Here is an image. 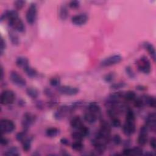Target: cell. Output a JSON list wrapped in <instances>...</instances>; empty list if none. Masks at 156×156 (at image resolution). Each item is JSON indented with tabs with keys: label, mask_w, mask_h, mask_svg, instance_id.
Returning <instances> with one entry per match:
<instances>
[{
	"label": "cell",
	"mask_w": 156,
	"mask_h": 156,
	"mask_svg": "<svg viewBox=\"0 0 156 156\" xmlns=\"http://www.w3.org/2000/svg\"><path fill=\"white\" fill-rule=\"evenodd\" d=\"M138 69L144 74H149L151 71V65L146 56H142L136 62Z\"/></svg>",
	"instance_id": "6da1fadb"
},
{
	"label": "cell",
	"mask_w": 156,
	"mask_h": 156,
	"mask_svg": "<svg viewBox=\"0 0 156 156\" xmlns=\"http://www.w3.org/2000/svg\"><path fill=\"white\" fill-rule=\"evenodd\" d=\"M110 133H111L110 125L107 121L102 120L101 121L100 129L96 133V136L108 141L110 137Z\"/></svg>",
	"instance_id": "7a4b0ae2"
},
{
	"label": "cell",
	"mask_w": 156,
	"mask_h": 156,
	"mask_svg": "<svg viewBox=\"0 0 156 156\" xmlns=\"http://www.w3.org/2000/svg\"><path fill=\"white\" fill-rule=\"evenodd\" d=\"M8 25L9 27L16 32L24 33L26 31V26L22 20L18 17H15L8 20Z\"/></svg>",
	"instance_id": "3957f363"
},
{
	"label": "cell",
	"mask_w": 156,
	"mask_h": 156,
	"mask_svg": "<svg viewBox=\"0 0 156 156\" xmlns=\"http://www.w3.org/2000/svg\"><path fill=\"white\" fill-rule=\"evenodd\" d=\"M37 16V4L32 2L29 6L26 13V20L27 23L30 25H32L35 23Z\"/></svg>",
	"instance_id": "277c9868"
},
{
	"label": "cell",
	"mask_w": 156,
	"mask_h": 156,
	"mask_svg": "<svg viewBox=\"0 0 156 156\" xmlns=\"http://www.w3.org/2000/svg\"><path fill=\"white\" fill-rule=\"evenodd\" d=\"M15 129V123L9 119H1L0 121V130L1 135L10 133Z\"/></svg>",
	"instance_id": "5b68a950"
},
{
	"label": "cell",
	"mask_w": 156,
	"mask_h": 156,
	"mask_svg": "<svg viewBox=\"0 0 156 156\" xmlns=\"http://www.w3.org/2000/svg\"><path fill=\"white\" fill-rule=\"evenodd\" d=\"M15 94L10 90H5L3 91L1 94V103L4 105H7L12 104L15 100Z\"/></svg>",
	"instance_id": "8992f818"
},
{
	"label": "cell",
	"mask_w": 156,
	"mask_h": 156,
	"mask_svg": "<svg viewBox=\"0 0 156 156\" xmlns=\"http://www.w3.org/2000/svg\"><path fill=\"white\" fill-rule=\"evenodd\" d=\"M36 116L30 113V112H26L22 118L21 124L24 130L27 131L35 123L36 121Z\"/></svg>",
	"instance_id": "52a82bcc"
},
{
	"label": "cell",
	"mask_w": 156,
	"mask_h": 156,
	"mask_svg": "<svg viewBox=\"0 0 156 156\" xmlns=\"http://www.w3.org/2000/svg\"><path fill=\"white\" fill-rule=\"evenodd\" d=\"M11 82L18 87H24L26 85V79L16 71H12L10 73Z\"/></svg>",
	"instance_id": "ba28073f"
},
{
	"label": "cell",
	"mask_w": 156,
	"mask_h": 156,
	"mask_svg": "<svg viewBox=\"0 0 156 156\" xmlns=\"http://www.w3.org/2000/svg\"><path fill=\"white\" fill-rule=\"evenodd\" d=\"M122 60V57L119 54H115L105 58L101 62V65L102 66H110L118 64Z\"/></svg>",
	"instance_id": "9c48e42d"
},
{
	"label": "cell",
	"mask_w": 156,
	"mask_h": 156,
	"mask_svg": "<svg viewBox=\"0 0 156 156\" xmlns=\"http://www.w3.org/2000/svg\"><path fill=\"white\" fill-rule=\"evenodd\" d=\"M57 91L59 93L66 95V96H74L79 93V89L77 87L69 86V85H63L57 87Z\"/></svg>",
	"instance_id": "30bf717a"
},
{
	"label": "cell",
	"mask_w": 156,
	"mask_h": 156,
	"mask_svg": "<svg viewBox=\"0 0 156 156\" xmlns=\"http://www.w3.org/2000/svg\"><path fill=\"white\" fill-rule=\"evenodd\" d=\"M148 131L147 127L144 124L140 129L139 135L137 139V143L140 146H144L148 140Z\"/></svg>",
	"instance_id": "8fae6325"
},
{
	"label": "cell",
	"mask_w": 156,
	"mask_h": 156,
	"mask_svg": "<svg viewBox=\"0 0 156 156\" xmlns=\"http://www.w3.org/2000/svg\"><path fill=\"white\" fill-rule=\"evenodd\" d=\"M136 130L135 121H125L122 126V131L126 136H130L133 135Z\"/></svg>",
	"instance_id": "7c38bea8"
},
{
	"label": "cell",
	"mask_w": 156,
	"mask_h": 156,
	"mask_svg": "<svg viewBox=\"0 0 156 156\" xmlns=\"http://www.w3.org/2000/svg\"><path fill=\"white\" fill-rule=\"evenodd\" d=\"M72 112V110L70 107L67 105H63L60 107L54 113V117L56 120H62L69 112Z\"/></svg>",
	"instance_id": "4fadbf2b"
},
{
	"label": "cell",
	"mask_w": 156,
	"mask_h": 156,
	"mask_svg": "<svg viewBox=\"0 0 156 156\" xmlns=\"http://www.w3.org/2000/svg\"><path fill=\"white\" fill-rule=\"evenodd\" d=\"M88 16L85 13L74 15L71 18V23L77 26H83L88 21Z\"/></svg>",
	"instance_id": "5bb4252c"
},
{
	"label": "cell",
	"mask_w": 156,
	"mask_h": 156,
	"mask_svg": "<svg viewBox=\"0 0 156 156\" xmlns=\"http://www.w3.org/2000/svg\"><path fill=\"white\" fill-rule=\"evenodd\" d=\"M145 125L147 127L149 130H151L152 132L155 131L156 129V115L155 112L149 113L146 119Z\"/></svg>",
	"instance_id": "9a60e30c"
},
{
	"label": "cell",
	"mask_w": 156,
	"mask_h": 156,
	"mask_svg": "<svg viewBox=\"0 0 156 156\" xmlns=\"http://www.w3.org/2000/svg\"><path fill=\"white\" fill-rule=\"evenodd\" d=\"M88 112L94 114L98 119H99L102 116L101 109L100 105L96 102H91L88 104Z\"/></svg>",
	"instance_id": "2e32d148"
},
{
	"label": "cell",
	"mask_w": 156,
	"mask_h": 156,
	"mask_svg": "<svg viewBox=\"0 0 156 156\" xmlns=\"http://www.w3.org/2000/svg\"><path fill=\"white\" fill-rule=\"evenodd\" d=\"M18 13L16 10H7L4 11L1 15V21H3L5 20H9L12 18L18 17Z\"/></svg>",
	"instance_id": "e0dca14e"
},
{
	"label": "cell",
	"mask_w": 156,
	"mask_h": 156,
	"mask_svg": "<svg viewBox=\"0 0 156 156\" xmlns=\"http://www.w3.org/2000/svg\"><path fill=\"white\" fill-rule=\"evenodd\" d=\"M143 48L146 50H147V52L149 53V54L150 55V56L151 57V58L154 60V62H155L156 52H155V47L154 46V45L149 41H144L143 43Z\"/></svg>",
	"instance_id": "ac0fdd59"
},
{
	"label": "cell",
	"mask_w": 156,
	"mask_h": 156,
	"mask_svg": "<svg viewBox=\"0 0 156 156\" xmlns=\"http://www.w3.org/2000/svg\"><path fill=\"white\" fill-rule=\"evenodd\" d=\"M8 35L9 38L12 43L13 45L14 46H18L20 43V37L18 35V34L16 33V31L12 29H9L8 31Z\"/></svg>",
	"instance_id": "d6986e66"
},
{
	"label": "cell",
	"mask_w": 156,
	"mask_h": 156,
	"mask_svg": "<svg viewBox=\"0 0 156 156\" xmlns=\"http://www.w3.org/2000/svg\"><path fill=\"white\" fill-rule=\"evenodd\" d=\"M15 63L18 67L24 69L26 67L29 65V61L28 58L24 56H19L16 58Z\"/></svg>",
	"instance_id": "ffe728a7"
},
{
	"label": "cell",
	"mask_w": 156,
	"mask_h": 156,
	"mask_svg": "<svg viewBox=\"0 0 156 156\" xmlns=\"http://www.w3.org/2000/svg\"><path fill=\"white\" fill-rule=\"evenodd\" d=\"M70 126L75 129H77L79 130L83 126V123L82 122V119L78 116H74L73 117L71 121H70Z\"/></svg>",
	"instance_id": "44dd1931"
},
{
	"label": "cell",
	"mask_w": 156,
	"mask_h": 156,
	"mask_svg": "<svg viewBox=\"0 0 156 156\" xmlns=\"http://www.w3.org/2000/svg\"><path fill=\"white\" fill-rule=\"evenodd\" d=\"M83 119L87 122H88V124H94L97 119H98V118L93 113H91V112H86L84 115H83Z\"/></svg>",
	"instance_id": "7402d4cb"
},
{
	"label": "cell",
	"mask_w": 156,
	"mask_h": 156,
	"mask_svg": "<svg viewBox=\"0 0 156 156\" xmlns=\"http://www.w3.org/2000/svg\"><path fill=\"white\" fill-rule=\"evenodd\" d=\"M26 92L27 95L29 98H30L32 99H36L38 98V94H39L38 90L36 88L32 87L27 88Z\"/></svg>",
	"instance_id": "603a6c76"
},
{
	"label": "cell",
	"mask_w": 156,
	"mask_h": 156,
	"mask_svg": "<svg viewBox=\"0 0 156 156\" xmlns=\"http://www.w3.org/2000/svg\"><path fill=\"white\" fill-rule=\"evenodd\" d=\"M144 101V104L151 107V108H155V98L154 96H147L144 95L143 96Z\"/></svg>",
	"instance_id": "cb8c5ba5"
},
{
	"label": "cell",
	"mask_w": 156,
	"mask_h": 156,
	"mask_svg": "<svg viewBox=\"0 0 156 156\" xmlns=\"http://www.w3.org/2000/svg\"><path fill=\"white\" fill-rule=\"evenodd\" d=\"M4 155L7 156H19L20 155V152L17 147L12 146L4 152Z\"/></svg>",
	"instance_id": "d4e9b609"
},
{
	"label": "cell",
	"mask_w": 156,
	"mask_h": 156,
	"mask_svg": "<svg viewBox=\"0 0 156 156\" xmlns=\"http://www.w3.org/2000/svg\"><path fill=\"white\" fill-rule=\"evenodd\" d=\"M60 133V130L55 127H49L46 130V135L49 138L56 137Z\"/></svg>",
	"instance_id": "484cf974"
},
{
	"label": "cell",
	"mask_w": 156,
	"mask_h": 156,
	"mask_svg": "<svg viewBox=\"0 0 156 156\" xmlns=\"http://www.w3.org/2000/svg\"><path fill=\"white\" fill-rule=\"evenodd\" d=\"M32 137H27L26 140H24L21 143H22V147H23V150L27 152L29 151L31 149V146H32Z\"/></svg>",
	"instance_id": "4316f807"
},
{
	"label": "cell",
	"mask_w": 156,
	"mask_h": 156,
	"mask_svg": "<svg viewBox=\"0 0 156 156\" xmlns=\"http://www.w3.org/2000/svg\"><path fill=\"white\" fill-rule=\"evenodd\" d=\"M68 10L65 5H62L59 9V17L62 20H66L68 16Z\"/></svg>",
	"instance_id": "83f0119b"
},
{
	"label": "cell",
	"mask_w": 156,
	"mask_h": 156,
	"mask_svg": "<svg viewBox=\"0 0 156 156\" xmlns=\"http://www.w3.org/2000/svg\"><path fill=\"white\" fill-rule=\"evenodd\" d=\"M23 70L26 73V74L27 75V76H29L30 78H34L38 74L37 70L35 68L30 66V65L26 67Z\"/></svg>",
	"instance_id": "f1b7e54d"
},
{
	"label": "cell",
	"mask_w": 156,
	"mask_h": 156,
	"mask_svg": "<svg viewBox=\"0 0 156 156\" xmlns=\"http://www.w3.org/2000/svg\"><path fill=\"white\" fill-rule=\"evenodd\" d=\"M136 98V94L133 91L129 90L124 93L123 99H124L127 101H133Z\"/></svg>",
	"instance_id": "f546056e"
},
{
	"label": "cell",
	"mask_w": 156,
	"mask_h": 156,
	"mask_svg": "<svg viewBox=\"0 0 156 156\" xmlns=\"http://www.w3.org/2000/svg\"><path fill=\"white\" fill-rule=\"evenodd\" d=\"M71 148L77 152L81 151L83 149V144L81 141H75L71 144Z\"/></svg>",
	"instance_id": "4dcf8cb0"
},
{
	"label": "cell",
	"mask_w": 156,
	"mask_h": 156,
	"mask_svg": "<svg viewBox=\"0 0 156 156\" xmlns=\"http://www.w3.org/2000/svg\"><path fill=\"white\" fill-rule=\"evenodd\" d=\"M27 131L26 130H23L22 132H18L16 135V140L19 141L22 143L24 140H26L27 138Z\"/></svg>",
	"instance_id": "1f68e13d"
},
{
	"label": "cell",
	"mask_w": 156,
	"mask_h": 156,
	"mask_svg": "<svg viewBox=\"0 0 156 156\" xmlns=\"http://www.w3.org/2000/svg\"><path fill=\"white\" fill-rule=\"evenodd\" d=\"M133 102H134L133 104H134L135 107H136L137 108H141L145 105L143 96L140 97V98L136 97L135 99V100L133 101Z\"/></svg>",
	"instance_id": "d6a6232c"
},
{
	"label": "cell",
	"mask_w": 156,
	"mask_h": 156,
	"mask_svg": "<svg viewBox=\"0 0 156 156\" xmlns=\"http://www.w3.org/2000/svg\"><path fill=\"white\" fill-rule=\"evenodd\" d=\"M25 4H26V1L23 0H17L13 2V5L16 10H21L23 8V7L25 5Z\"/></svg>",
	"instance_id": "836d02e7"
},
{
	"label": "cell",
	"mask_w": 156,
	"mask_h": 156,
	"mask_svg": "<svg viewBox=\"0 0 156 156\" xmlns=\"http://www.w3.org/2000/svg\"><path fill=\"white\" fill-rule=\"evenodd\" d=\"M71 136L73 139H74L75 141H82V140L84 138V136L82 135V134L78 130L74 132L71 133Z\"/></svg>",
	"instance_id": "e575fe53"
},
{
	"label": "cell",
	"mask_w": 156,
	"mask_h": 156,
	"mask_svg": "<svg viewBox=\"0 0 156 156\" xmlns=\"http://www.w3.org/2000/svg\"><path fill=\"white\" fill-rule=\"evenodd\" d=\"M115 78V74L114 73H109L105 74L104 77V80L105 82L112 83Z\"/></svg>",
	"instance_id": "d590c367"
},
{
	"label": "cell",
	"mask_w": 156,
	"mask_h": 156,
	"mask_svg": "<svg viewBox=\"0 0 156 156\" xmlns=\"http://www.w3.org/2000/svg\"><path fill=\"white\" fill-rule=\"evenodd\" d=\"M126 86V83L125 82H118V83H112L111 85H110V88L112 89V90H119L120 88H124V87Z\"/></svg>",
	"instance_id": "8d00e7d4"
},
{
	"label": "cell",
	"mask_w": 156,
	"mask_h": 156,
	"mask_svg": "<svg viewBox=\"0 0 156 156\" xmlns=\"http://www.w3.org/2000/svg\"><path fill=\"white\" fill-rule=\"evenodd\" d=\"M49 83L53 87H58L60 84V79L57 77H52L49 80Z\"/></svg>",
	"instance_id": "74e56055"
},
{
	"label": "cell",
	"mask_w": 156,
	"mask_h": 156,
	"mask_svg": "<svg viewBox=\"0 0 156 156\" xmlns=\"http://www.w3.org/2000/svg\"><path fill=\"white\" fill-rule=\"evenodd\" d=\"M125 71L126 73V74L130 78V79H134L136 77L135 73L134 71L133 70L132 68L130 66H127L125 68Z\"/></svg>",
	"instance_id": "f35d334b"
},
{
	"label": "cell",
	"mask_w": 156,
	"mask_h": 156,
	"mask_svg": "<svg viewBox=\"0 0 156 156\" xmlns=\"http://www.w3.org/2000/svg\"><path fill=\"white\" fill-rule=\"evenodd\" d=\"M143 154V151L140 147H135L131 149V155H141Z\"/></svg>",
	"instance_id": "ab89813d"
},
{
	"label": "cell",
	"mask_w": 156,
	"mask_h": 156,
	"mask_svg": "<svg viewBox=\"0 0 156 156\" xmlns=\"http://www.w3.org/2000/svg\"><path fill=\"white\" fill-rule=\"evenodd\" d=\"M111 125L113 127L118 128V127H119L121 126V121L119 120V119L118 117L112 118L111 119Z\"/></svg>",
	"instance_id": "60d3db41"
},
{
	"label": "cell",
	"mask_w": 156,
	"mask_h": 156,
	"mask_svg": "<svg viewBox=\"0 0 156 156\" xmlns=\"http://www.w3.org/2000/svg\"><path fill=\"white\" fill-rule=\"evenodd\" d=\"M78 130L82 134V135L84 136V138L86 137V136H88L89 135V134H90V130H89V129L87 127H86L85 126H84V125Z\"/></svg>",
	"instance_id": "b9f144b4"
},
{
	"label": "cell",
	"mask_w": 156,
	"mask_h": 156,
	"mask_svg": "<svg viewBox=\"0 0 156 156\" xmlns=\"http://www.w3.org/2000/svg\"><path fill=\"white\" fill-rule=\"evenodd\" d=\"M112 141H113V143L115 144V145H119L121 143H122V140H121V136L118 135V134H116L115 135H113V138H112Z\"/></svg>",
	"instance_id": "7bdbcfd3"
},
{
	"label": "cell",
	"mask_w": 156,
	"mask_h": 156,
	"mask_svg": "<svg viewBox=\"0 0 156 156\" xmlns=\"http://www.w3.org/2000/svg\"><path fill=\"white\" fill-rule=\"evenodd\" d=\"M68 5L71 9H77L80 6V1L77 0L71 1L69 2Z\"/></svg>",
	"instance_id": "ee69618b"
},
{
	"label": "cell",
	"mask_w": 156,
	"mask_h": 156,
	"mask_svg": "<svg viewBox=\"0 0 156 156\" xmlns=\"http://www.w3.org/2000/svg\"><path fill=\"white\" fill-rule=\"evenodd\" d=\"M1 46H0V53H1V55H2L6 48V43H5V41L4 40V38L1 37Z\"/></svg>",
	"instance_id": "f6af8a7d"
},
{
	"label": "cell",
	"mask_w": 156,
	"mask_h": 156,
	"mask_svg": "<svg viewBox=\"0 0 156 156\" xmlns=\"http://www.w3.org/2000/svg\"><path fill=\"white\" fill-rule=\"evenodd\" d=\"M44 94H45L46 96L49 97V98H52L53 96L54 95V93L52 92V91L51 89L48 88L44 89Z\"/></svg>",
	"instance_id": "bcb514c9"
},
{
	"label": "cell",
	"mask_w": 156,
	"mask_h": 156,
	"mask_svg": "<svg viewBox=\"0 0 156 156\" xmlns=\"http://www.w3.org/2000/svg\"><path fill=\"white\" fill-rule=\"evenodd\" d=\"M150 146L153 150H155L156 148V139L155 137H152L150 140Z\"/></svg>",
	"instance_id": "7dc6e473"
},
{
	"label": "cell",
	"mask_w": 156,
	"mask_h": 156,
	"mask_svg": "<svg viewBox=\"0 0 156 156\" xmlns=\"http://www.w3.org/2000/svg\"><path fill=\"white\" fill-rule=\"evenodd\" d=\"M1 145H3V146H6L9 144V140L5 136H4L2 135H1Z\"/></svg>",
	"instance_id": "c3c4849f"
},
{
	"label": "cell",
	"mask_w": 156,
	"mask_h": 156,
	"mask_svg": "<svg viewBox=\"0 0 156 156\" xmlns=\"http://www.w3.org/2000/svg\"><path fill=\"white\" fill-rule=\"evenodd\" d=\"M60 142L62 144L65 145V146H69L70 144L69 141L66 138H65V137L62 138L60 140Z\"/></svg>",
	"instance_id": "681fc988"
},
{
	"label": "cell",
	"mask_w": 156,
	"mask_h": 156,
	"mask_svg": "<svg viewBox=\"0 0 156 156\" xmlns=\"http://www.w3.org/2000/svg\"><path fill=\"white\" fill-rule=\"evenodd\" d=\"M122 155H131V149L126 147L122 151Z\"/></svg>",
	"instance_id": "f907efd6"
},
{
	"label": "cell",
	"mask_w": 156,
	"mask_h": 156,
	"mask_svg": "<svg viewBox=\"0 0 156 156\" xmlns=\"http://www.w3.org/2000/svg\"><path fill=\"white\" fill-rule=\"evenodd\" d=\"M136 89L139 91H145L147 90V87L146 86H144L142 85H138L136 86Z\"/></svg>",
	"instance_id": "816d5d0a"
},
{
	"label": "cell",
	"mask_w": 156,
	"mask_h": 156,
	"mask_svg": "<svg viewBox=\"0 0 156 156\" xmlns=\"http://www.w3.org/2000/svg\"><path fill=\"white\" fill-rule=\"evenodd\" d=\"M3 76H4V70H3V68L2 66H1V79L2 80L3 79Z\"/></svg>",
	"instance_id": "f5cc1de1"
},
{
	"label": "cell",
	"mask_w": 156,
	"mask_h": 156,
	"mask_svg": "<svg viewBox=\"0 0 156 156\" xmlns=\"http://www.w3.org/2000/svg\"><path fill=\"white\" fill-rule=\"evenodd\" d=\"M144 155H148V156H152V155H154V154L152 152H149V151H147L146 152L145 154H144Z\"/></svg>",
	"instance_id": "db71d44e"
}]
</instances>
